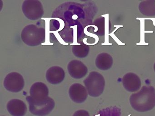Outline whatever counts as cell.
<instances>
[{
  "mask_svg": "<svg viewBox=\"0 0 155 116\" xmlns=\"http://www.w3.org/2000/svg\"><path fill=\"white\" fill-rule=\"evenodd\" d=\"M130 103L135 110L145 112L155 107V89L151 86H144L139 91L130 95Z\"/></svg>",
  "mask_w": 155,
  "mask_h": 116,
  "instance_id": "6da1fadb",
  "label": "cell"
},
{
  "mask_svg": "<svg viewBox=\"0 0 155 116\" xmlns=\"http://www.w3.org/2000/svg\"><path fill=\"white\" fill-rule=\"evenodd\" d=\"M22 41L29 46H37L45 42L46 30L35 24H30L25 26L21 33Z\"/></svg>",
  "mask_w": 155,
  "mask_h": 116,
  "instance_id": "7a4b0ae2",
  "label": "cell"
},
{
  "mask_svg": "<svg viewBox=\"0 0 155 116\" xmlns=\"http://www.w3.org/2000/svg\"><path fill=\"white\" fill-rule=\"evenodd\" d=\"M88 95L97 98L102 94L105 87V80L103 76L97 72H90L88 76L83 81Z\"/></svg>",
  "mask_w": 155,
  "mask_h": 116,
  "instance_id": "3957f363",
  "label": "cell"
},
{
  "mask_svg": "<svg viewBox=\"0 0 155 116\" xmlns=\"http://www.w3.org/2000/svg\"><path fill=\"white\" fill-rule=\"evenodd\" d=\"M22 10L28 19L35 21L41 18L44 9L41 2L38 0H26L22 5Z\"/></svg>",
  "mask_w": 155,
  "mask_h": 116,
  "instance_id": "277c9868",
  "label": "cell"
},
{
  "mask_svg": "<svg viewBox=\"0 0 155 116\" xmlns=\"http://www.w3.org/2000/svg\"><path fill=\"white\" fill-rule=\"evenodd\" d=\"M48 95V86L43 82H38L31 85L30 89V95L27 96L26 100L34 103H39L48 100L49 98Z\"/></svg>",
  "mask_w": 155,
  "mask_h": 116,
  "instance_id": "5b68a950",
  "label": "cell"
},
{
  "mask_svg": "<svg viewBox=\"0 0 155 116\" xmlns=\"http://www.w3.org/2000/svg\"><path fill=\"white\" fill-rule=\"evenodd\" d=\"M3 85L8 91L18 92L24 88L25 81L23 76L18 72H10L5 77Z\"/></svg>",
  "mask_w": 155,
  "mask_h": 116,
  "instance_id": "8992f818",
  "label": "cell"
},
{
  "mask_svg": "<svg viewBox=\"0 0 155 116\" xmlns=\"http://www.w3.org/2000/svg\"><path fill=\"white\" fill-rule=\"evenodd\" d=\"M27 101L29 104L30 111L35 116H47L55 108V101L50 97L46 101L39 103H34L30 101Z\"/></svg>",
  "mask_w": 155,
  "mask_h": 116,
  "instance_id": "52a82bcc",
  "label": "cell"
},
{
  "mask_svg": "<svg viewBox=\"0 0 155 116\" xmlns=\"http://www.w3.org/2000/svg\"><path fill=\"white\" fill-rule=\"evenodd\" d=\"M68 93L71 100L77 103L84 102L88 96L86 87L79 83L72 84L70 87Z\"/></svg>",
  "mask_w": 155,
  "mask_h": 116,
  "instance_id": "ba28073f",
  "label": "cell"
},
{
  "mask_svg": "<svg viewBox=\"0 0 155 116\" xmlns=\"http://www.w3.org/2000/svg\"><path fill=\"white\" fill-rule=\"evenodd\" d=\"M122 82L124 89L129 92H137L141 88L140 78L133 72L125 74L122 78Z\"/></svg>",
  "mask_w": 155,
  "mask_h": 116,
  "instance_id": "9c48e42d",
  "label": "cell"
},
{
  "mask_svg": "<svg viewBox=\"0 0 155 116\" xmlns=\"http://www.w3.org/2000/svg\"><path fill=\"white\" fill-rule=\"evenodd\" d=\"M68 69L70 76L75 79L84 78L88 72V68L82 62L73 60L68 65Z\"/></svg>",
  "mask_w": 155,
  "mask_h": 116,
  "instance_id": "30bf717a",
  "label": "cell"
},
{
  "mask_svg": "<svg viewBox=\"0 0 155 116\" xmlns=\"http://www.w3.org/2000/svg\"><path fill=\"white\" fill-rule=\"evenodd\" d=\"M7 108L12 116H24L28 111L26 103L20 99H13L8 102Z\"/></svg>",
  "mask_w": 155,
  "mask_h": 116,
  "instance_id": "8fae6325",
  "label": "cell"
},
{
  "mask_svg": "<svg viewBox=\"0 0 155 116\" xmlns=\"http://www.w3.org/2000/svg\"><path fill=\"white\" fill-rule=\"evenodd\" d=\"M46 77L47 80L51 84H58L61 83L65 78V71L59 66H52L47 71Z\"/></svg>",
  "mask_w": 155,
  "mask_h": 116,
  "instance_id": "7c38bea8",
  "label": "cell"
},
{
  "mask_svg": "<svg viewBox=\"0 0 155 116\" xmlns=\"http://www.w3.org/2000/svg\"><path fill=\"white\" fill-rule=\"evenodd\" d=\"M113 63L112 57L107 53H102L97 55L95 64L98 69L101 70H107L112 67Z\"/></svg>",
  "mask_w": 155,
  "mask_h": 116,
  "instance_id": "4fadbf2b",
  "label": "cell"
},
{
  "mask_svg": "<svg viewBox=\"0 0 155 116\" xmlns=\"http://www.w3.org/2000/svg\"><path fill=\"white\" fill-rule=\"evenodd\" d=\"M139 10L143 15L147 16L155 15V0L142 1L139 5Z\"/></svg>",
  "mask_w": 155,
  "mask_h": 116,
  "instance_id": "5bb4252c",
  "label": "cell"
},
{
  "mask_svg": "<svg viewBox=\"0 0 155 116\" xmlns=\"http://www.w3.org/2000/svg\"><path fill=\"white\" fill-rule=\"evenodd\" d=\"M90 47L89 45L81 43L79 45H74L72 46V52L76 57L79 58H84L88 55Z\"/></svg>",
  "mask_w": 155,
  "mask_h": 116,
  "instance_id": "9a60e30c",
  "label": "cell"
},
{
  "mask_svg": "<svg viewBox=\"0 0 155 116\" xmlns=\"http://www.w3.org/2000/svg\"><path fill=\"white\" fill-rule=\"evenodd\" d=\"M93 25L97 27L95 33L99 36H103L105 32V20L104 17H101L95 20Z\"/></svg>",
  "mask_w": 155,
  "mask_h": 116,
  "instance_id": "2e32d148",
  "label": "cell"
},
{
  "mask_svg": "<svg viewBox=\"0 0 155 116\" xmlns=\"http://www.w3.org/2000/svg\"><path fill=\"white\" fill-rule=\"evenodd\" d=\"M72 116H90V115L87 111L81 109L76 111Z\"/></svg>",
  "mask_w": 155,
  "mask_h": 116,
  "instance_id": "e0dca14e",
  "label": "cell"
},
{
  "mask_svg": "<svg viewBox=\"0 0 155 116\" xmlns=\"http://www.w3.org/2000/svg\"><path fill=\"white\" fill-rule=\"evenodd\" d=\"M154 71H155V63H154Z\"/></svg>",
  "mask_w": 155,
  "mask_h": 116,
  "instance_id": "ac0fdd59",
  "label": "cell"
},
{
  "mask_svg": "<svg viewBox=\"0 0 155 116\" xmlns=\"http://www.w3.org/2000/svg\"></svg>",
  "mask_w": 155,
  "mask_h": 116,
  "instance_id": "d6986e66",
  "label": "cell"
}]
</instances>
